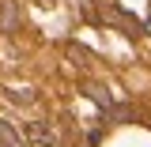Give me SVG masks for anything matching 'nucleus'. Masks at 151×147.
Here are the masks:
<instances>
[{"label": "nucleus", "instance_id": "nucleus-3", "mask_svg": "<svg viewBox=\"0 0 151 147\" xmlns=\"http://www.w3.org/2000/svg\"><path fill=\"white\" fill-rule=\"evenodd\" d=\"M0 147H27V140H23L8 121H0Z\"/></svg>", "mask_w": 151, "mask_h": 147}, {"label": "nucleus", "instance_id": "nucleus-6", "mask_svg": "<svg viewBox=\"0 0 151 147\" xmlns=\"http://www.w3.org/2000/svg\"><path fill=\"white\" fill-rule=\"evenodd\" d=\"M68 57H72V60H83V64H91V60H94V57L87 53L83 45H76V42H68Z\"/></svg>", "mask_w": 151, "mask_h": 147}, {"label": "nucleus", "instance_id": "nucleus-2", "mask_svg": "<svg viewBox=\"0 0 151 147\" xmlns=\"http://www.w3.org/2000/svg\"><path fill=\"white\" fill-rule=\"evenodd\" d=\"M27 136L30 140H38V143H57V136L49 125H42V121H34V125H27Z\"/></svg>", "mask_w": 151, "mask_h": 147}, {"label": "nucleus", "instance_id": "nucleus-5", "mask_svg": "<svg viewBox=\"0 0 151 147\" xmlns=\"http://www.w3.org/2000/svg\"><path fill=\"white\" fill-rule=\"evenodd\" d=\"M113 121H132V110L129 106H106V125H113Z\"/></svg>", "mask_w": 151, "mask_h": 147}, {"label": "nucleus", "instance_id": "nucleus-1", "mask_svg": "<svg viewBox=\"0 0 151 147\" xmlns=\"http://www.w3.org/2000/svg\"><path fill=\"white\" fill-rule=\"evenodd\" d=\"M15 30H19V4L0 0V34H15Z\"/></svg>", "mask_w": 151, "mask_h": 147}, {"label": "nucleus", "instance_id": "nucleus-4", "mask_svg": "<svg viewBox=\"0 0 151 147\" xmlns=\"http://www.w3.org/2000/svg\"><path fill=\"white\" fill-rule=\"evenodd\" d=\"M83 91H87V98H91V102H98L102 110L113 102V98H110V91H106V87H98V83H83Z\"/></svg>", "mask_w": 151, "mask_h": 147}]
</instances>
